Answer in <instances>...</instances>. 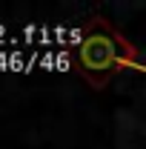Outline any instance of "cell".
<instances>
[{"label": "cell", "mask_w": 146, "mask_h": 149, "mask_svg": "<svg viewBox=\"0 0 146 149\" xmlns=\"http://www.w3.org/2000/svg\"><path fill=\"white\" fill-rule=\"evenodd\" d=\"M135 57H138V49L129 40H123L117 32H112L103 20H92V32H86V37L80 40V49H77L80 72L95 86H103L106 77L115 74L117 69L146 72V66H140Z\"/></svg>", "instance_id": "cell-1"}]
</instances>
